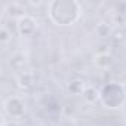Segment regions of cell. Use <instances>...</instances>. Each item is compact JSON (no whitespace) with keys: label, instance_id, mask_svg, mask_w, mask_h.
Returning <instances> with one entry per match:
<instances>
[{"label":"cell","instance_id":"cell-1","mask_svg":"<svg viewBox=\"0 0 126 126\" xmlns=\"http://www.w3.org/2000/svg\"><path fill=\"white\" fill-rule=\"evenodd\" d=\"M82 5L76 0H53L49 3L47 16L58 27H70L82 16Z\"/></svg>","mask_w":126,"mask_h":126},{"label":"cell","instance_id":"cell-2","mask_svg":"<svg viewBox=\"0 0 126 126\" xmlns=\"http://www.w3.org/2000/svg\"><path fill=\"white\" fill-rule=\"evenodd\" d=\"M99 92H101L99 101L108 110H117L123 107L126 102V91H125V86L120 83H116V82L107 83L102 86Z\"/></svg>","mask_w":126,"mask_h":126},{"label":"cell","instance_id":"cell-3","mask_svg":"<svg viewBox=\"0 0 126 126\" xmlns=\"http://www.w3.org/2000/svg\"><path fill=\"white\" fill-rule=\"evenodd\" d=\"M5 111L9 117H14V119H19L24 116L25 113V104L21 98L18 96H9L6 101H5Z\"/></svg>","mask_w":126,"mask_h":126},{"label":"cell","instance_id":"cell-4","mask_svg":"<svg viewBox=\"0 0 126 126\" xmlns=\"http://www.w3.org/2000/svg\"><path fill=\"white\" fill-rule=\"evenodd\" d=\"M36 30H37V22L30 15H25V16H22L16 21V31L24 37L33 36L36 33Z\"/></svg>","mask_w":126,"mask_h":126},{"label":"cell","instance_id":"cell-5","mask_svg":"<svg viewBox=\"0 0 126 126\" xmlns=\"http://www.w3.org/2000/svg\"><path fill=\"white\" fill-rule=\"evenodd\" d=\"M82 98H83V101L88 102V104H95V102L101 98V92H99L98 89H95L94 86H86V89H85L83 94H82Z\"/></svg>","mask_w":126,"mask_h":126},{"label":"cell","instance_id":"cell-6","mask_svg":"<svg viewBox=\"0 0 126 126\" xmlns=\"http://www.w3.org/2000/svg\"><path fill=\"white\" fill-rule=\"evenodd\" d=\"M16 83H18V86L21 89H28L34 83V76L31 73H28V71H24L16 77Z\"/></svg>","mask_w":126,"mask_h":126},{"label":"cell","instance_id":"cell-7","mask_svg":"<svg viewBox=\"0 0 126 126\" xmlns=\"http://www.w3.org/2000/svg\"><path fill=\"white\" fill-rule=\"evenodd\" d=\"M95 64L99 68H107L113 64V56L110 53H99L95 56Z\"/></svg>","mask_w":126,"mask_h":126},{"label":"cell","instance_id":"cell-8","mask_svg":"<svg viewBox=\"0 0 126 126\" xmlns=\"http://www.w3.org/2000/svg\"><path fill=\"white\" fill-rule=\"evenodd\" d=\"M8 15L11 18H18L19 19V18L25 16V9L18 3H12V5L8 6Z\"/></svg>","mask_w":126,"mask_h":126},{"label":"cell","instance_id":"cell-9","mask_svg":"<svg viewBox=\"0 0 126 126\" xmlns=\"http://www.w3.org/2000/svg\"><path fill=\"white\" fill-rule=\"evenodd\" d=\"M85 89H86V83L83 80H79L77 79V80H73V82L68 83V91L73 95H82Z\"/></svg>","mask_w":126,"mask_h":126},{"label":"cell","instance_id":"cell-10","mask_svg":"<svg viewBox=\"0 0 126 126\" xmlns=\"http://www.w3.org/2000/svg\"><path fill=\"white\" fill-rule=\"evenodd\" d=\"M95 33H96L98 36H101V37H107V36H111L113 28H111V25L107 24V22H99V24H96V27H95Z\"/></svg>","mask_w":126,"mask_h":126},{"label":"cell","instance_id":"cell-11","mask_svg":"<svg viewBox=\"0 0 126 126\" xmlns=\"http://www.w3.org/2000/svg\"><path fill=\"white\" fill-rule=\"evenodd\" d=\"M11 37H12V33L3 25L2 28H0V42H2V43H8L11 40Z\"/></svg>","mask_w":126,"mask_h":126},{"label":"cell","instance_id":"cell-12","mask_svg":"<svg viewBox=\"0 0 126 126\" xmlns=\"http://www.w3.org/2000/svg\"><path fill=\"white\" fill-rule=\"evenodd\" d=\"M111 36H113V39H114V40H123V39H125V36H126V33H125V30H123V28H113Z\"/></svg>","mask_w":126,"mask_h":126},{"label":"cell","instance_id":"cell-13","mask_svg":"<svg viewBox=\"0 0 126 126\" xmlns=\"http://www.w3.org/2000/svg\"><path fill=\"white\" fill-rule=\"evenodd\" d=\"M123 86H125V91H126V85H123Z\"/></svg>","mask_w":126,"mask_h":126}]
</instances>
